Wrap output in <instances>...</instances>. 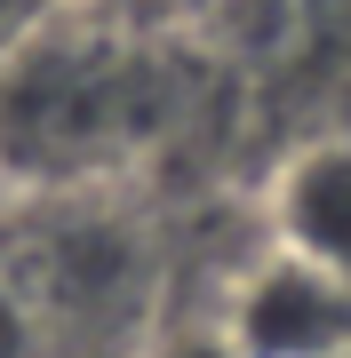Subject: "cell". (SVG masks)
I'll use <instances>...</instances> for the list:
<instances>
[{
    "mask_svg": "<svg viewBox=\"0 0 351 358\" xmlns=\"http://www.w3.org/2000/svg\"><path fill=\"white\" fill-rule=\"evenodd\" d=\"M32 24H40V8H32V0H0V56H8Z\"/></svg>",
    "mask_w": 351,
    "mask_h": 358,
    "instance_id": "5",
    "label": "cell"
},
{
    "mask_svg": "<svg viewBox=\"0 0 351 358\" xmlns=\"http://www.w3.org/2000/svg\"><path fill=\"white\" fill-rule=\"evenodd\" d=\"M168 120V72L128 24H40L0 56V183L64 192L120 167Z\"/></svg>",
    "mask_w": 351,
    "mask_h": 358,
    "instance_id": "1",
    "label": "cell"
},
{
    "mask_svg": "<svg viewBox=\"0 0 351 358\" xmlns=\"http://www.w3.org/2000/svg\"><path fill=\"white\" fill-rule=\"evenodd\" d=\"M223 334L240 358H351V287L272 247V263L240 279Z\"/></svg>",
    "mask_w": 351,
    "mask_h": 358,
    "instance_id": "2",
    "label": "cell"
},
{
    "mask_svg": "<svg viewBox=\"0 0 351 358\" xmlns=\"http://www.w3.org/2000/svg\"><path fill=\"white\" fill-rule=\"evenodd\" d=\"M152 358H240V350H232V334H223V327H192V334H168Z\"/></svg>",
    "mask_w": 351,
    "mask_h": 358,
    "instance_id": "4",
    "label": "cell"
},
{
    "mask_svg": "<svg viewBox=\"0 0 351 358\" xmlns=\"http://www.w3.org/2000/svg\"><path fill=\"white\" fill-rule=\"evenodd\" d=\"M272 239H280V255L351 287V143H312L280 167Z\"/></svg>",
    "mask_w": 351,
    "mask_h": 358,
    "instance_id": "3",
    "label": "cell"
}]
</instances>
